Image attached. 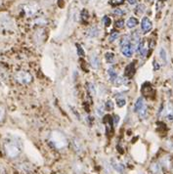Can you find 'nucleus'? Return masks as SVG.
Instances as JSON below:
<instances>
[{"mask_svg": "<svg viewBox=\"0 0 173 174\" xmlns=\"http://www.w3.org/2000/svg\"><path fill=\"white\" fill-rule=\"evenodd\" d=\"M49 142L52 144L54 148L58 150H63L65 148H67V146L69 144L68 139L65 136V134L59 130H54L51 132L49 136Z\"/></svg>", "mask_w": 173, "mask_h": 174, "instance_id": "f257e3e1", "label": "nucleus"}, {"mask_svg": "<svg viewBox=\"0 0 173 174\" xmlns=\"http://www.w3.org/2000/svg\"><path fill=\"white\" fill-rule=\"evenodd\" d=\"M4 151H5V154L8 158H16L21 154L22 148L18 142L11 140L4 143Z\"/></svg>", "mask_w": 173, "mask_h": 174, "instance_id": "f03ea898", "label": "nucleus"}, {"mask_svg": "<svg viewBox=\"0 0 173 174\" xmlns=\"http://www.w3.org/2000/svg\"><path fill=\"white\" fill-rule=\"evenodd\" d=\"M120 51L126 58L132 57L133 53L135 52V49L131 44L129 35H124L122 38H121V40H120Z\"/></svg>", "mask_w": 173, "mask_h": 174, "instance_id": "7ed1b4c3", "label": "nucleus"}, {"mask_svg": "<svg viewBox=\"0 0 173 174\" xmlns=\"http://www.w3.org/2000/svg\"><path fill=\"white\" fill-rule=\"evenodd\" d=\"M15 80L20 83V84H30L32 81V76L29 73V72H26V70H19L15 73Z\"/></svg>", "mask_w": 173, "mask_h": 174, "instance_id": "20e7f679", "label": "nucleus"}, {"mask_svg": "<svg viewBox=\"0 0 173 174\" xmlns=\"http://www.w3.org/2000/svg\"><path fill=\"white\" fill-rule=\"evenodd\" d=\"M24 11L27 17H32L37 13V11H38V6H37L36 3L26 4V5L24 7Z\"/></svg>", "mask_w": 173, "mask_h": 174, "instance_id": "39448f33", "label": "nucleus"}, {"mask_svg": "<svg viewBox=\"0 0 173 174\" xmlns=\"http://www.w3.org/2000/svg\"><path fill=\"white\" fill-rule=\"evenodd\" d=\"M89 62H90V66L92 67V69H98L101 66V61L99 56H98L96 53H91L89 56Z\"/></svg>", "mask_w": 173, "mask_h": 174, "instance_id": "423d86ee", "label": "nucleus"}, {"mask_svg": "<svg viewBox=\"0 0 173 174\" xmlns=\"http://www.w3.org/2000/svg\"><path fill=\"white\" fill-rule=\"evenodd\" d=\"M152 27H153V25H152V22L150 21V19L147 17H144L141 22V29H142L143 32L144 34H147V32L151 31Z\"/></svg>", "mask_w": 173, "mask_h": 174, "instance_id": "0eeeda50", "label": "nucleus"}, {"mask_svg": "<svg viewBox=\"0 0 173 174\" xmlns=\"http://www.w3.org/2000/svg\"><path fill=\"white\" fill-rule=\"evenodd\" d=\"M18 169L23 174H29L32 171V166L29 162H23L18 165Z\"/></svg>", "mask_w": 173, "mask_h": 174, "instance_id": "6e6552de", "label": "nucleus"}, {"mask_svg": "<svg viewBox=\"0 0 173 174\" xmlns=\"http://www.w3.org/2000/svg\"><path fill=\"white\" fill-rule=\"evenodd\" d=\"M72 172L74 174H83L84 172V165L80 162H74L72 165Z\"/></svg>", "mask_w": 173, "mask_h": 174, "instance_id": "1a4fd4ad", "label": "nucleus"}, {"mask_svg": "<svg viewBox=\"0 0 173 174\" xmlns=\"http://www.w3.org/2000/svg\"><path fill=\"white\" fill-rule=\"evenodd\" d=\"M72 148L74 150V152L77 154H81L83 152V145L81 141H79L78 139L74 138L72 140Z\"/></svg>", "mask_w": 173, "mask_h": 174, "instance_id": "9d476101", "label": "nucleus"}, {"mask_svg": "<svg viewBox=\"0 0 173 174\" xmlns=\"http://www.w3.org/2000/svg\"><path fill=\"white\" fill-rule=\"evenodd\" d=\"M138 52L141 55V57L144 58L145 56L147 55V52H148V45H147V42L145 40H141L139 44V47H138Z\"/></svg>", "mask_w": 173, "mask_h": 174, "instance_id": "9b49d317", "label": "nucleus"}, {"mask_svg": "<svg viewBox=\"0 0 173 174\" xmlns=\"http://www.w3.org/2000/svg\"><path fill=\"white\" fill-rule=\"evenodd\" d=\"M99 29L97 27H91L90 29H88L86 31V36L88 38H95L98 35H99Z\"/></svg>", "mask_w": 173, "mask_h": 174, "instance_id": "f8f14e48", "label": "nucleus"}, {"mask_svg": "<svg viewBox=\"0 0 173 174\" xmlns=\"http://www.w3.org/2000/svg\"><path fill=\"white\" fill-rule=\"evenodd\" d=\"M146 107V104H145V101H144V99L142 98V97H140V98H138L137 99V101H136V103H135V106H134V111L137 112L141 111L142 109H144V108Z\"/></svg>", "mask_w": 173, "mask_h": 174, "instance_id": "ddd939ff", "label": "nucleus"}, {"mask_svg": "<svg viewBox=\"0 0 173 174\" xmlns=\"http://www.w3.org/2000/svg\"><path fill=\"white\" fill-rule=\"evenodd\" d=\"M161 168L162 166L158 162H153L150 165V170L153 174H161Z\"/></svg>", "mask_w": 173, "mask_h": 174, "instance_id": "4468645a", "label": "nucleus"}, {"mask_svg": "<svg viewBox=\"0 0 173 174\" xmlns=\"http://www.w3.org/2000/svg\"><path fill=\"white\" fill-rule=\"evenodd\" d=\"M160 58L161 60V62L163 63V65L166 66L168 64V56H167V52L166 50L163 48V47H161V48L160 49Z\"/></svg>", "mask_w": 173, "mask_h": 174, "instance_id": "2eb2a0df", "label": "nucleus"}, {"mask_svg": "<svg viewBox=\"0 0 173 174\" xmlns=\"http://www.w3.org/2000/svg\"><path fill=\"white\" fill-rule=\"evenodd\" d=\"M160 163L162 167H165L167 169H170V167H171V159L169 157H167V156L161 158Z\"/></svg>", "mask_w": 173, "mask_h": 174, "instance_id": "dca6fc26", "label": "nucleus"}, {"mask_svg": "<svg viewBox=\"0 0 173 174\" xmlns=\"http://www.w3.org/2000/svg\"><path fill=\"white\" fill-rule=\"evenodd\" d=\"M111 165H113V167H114V169L116 171V172H118L119 174H123L124 173V166L122 165V164H121L120 162H113V163H111Z\"/></svg>", "mask_w": 173, "mask_h": 174, "instance_id": "f3484780", "label": "nucleus"}, {"mask_svg": "<svg viewBox=\"0 0 173 174\" xmlns=\"http://www.w3.org/2000/svg\"><path fill=\"white\" fill-rule=\"evenodd\" d=\"M107 72H108V74H109L110 80L114 83L115 81V79L118 77V73H116V72H115V69L114 68H110V69H108Z\"/></svg>", "mask_w": 173, "mask_h": 174, "instance_id": "a211bd4d", "label": "nucleus"}, {"mask_svg": "<svg viewBox=\"0 0 173 174\" xmlns=\"http://www.w3.org/2000/svg\"><path fill=\"white\" fill-rule=\"evenodd\" d=\"M137 25H138V21H137V19L134 17L129 18L127 22H126V26H127L128 29H134Z\"/></svg>", "mask_w": 173, "mask_h": 174, "instance_id": "6ab92c4d", "label": "nucleus"}, {"mask_svg": "<svg viewBox=\"0 0 173 174\" xmlns=\"http://www.w3.org/2000/svg\"><path fill=\"white\" fill-rule=\"evenodd\" d=\"M165 115L168 120H173V106L168 105L165 109Z\"/></svg>", "mask_w": 173, "mask_h": 174, "instance_id": "aec40b11", "label": "nucleus"}, {"mask_svg": "<svg viewBox=\"0 0 173 174\" xmlns=\"http://www.w3.org/2000/svg\"><path fill=\"white\" fill-rule=\"evenodd\" d=\"M115 97H116V106L119 107V108L124 107L125 104H126V100L123 98V96L119 97V96H118V95H115Z\"/></svg>", "mask_w": 173, "mask_h": 174, "instance_id": "412c9836", "label": "nucleus"}, {"mask_svg": "<svg viewBox=\"0 0 173 174\" xmlns=\"http://www.w3.org/2000/svg\"><path fill=\"white\" fill-rule=\"evenodd\" d=\"M105 58H106V61L109 64H114V62H115V54L114 53H111V52L106 53Z\"/></svg>", "mask_w": 173, "mask_h": 174, "instance_id": "4be33fe9", "label": "nucleus"}, {"mask_svg": "<svg viewBox=\"0 0 173 174\" xmlns=\"http://www.w3.org/2000/svg\"><path fill=\"white\" fill-rule=\"evenodd\" d=\"M87 88H88V91H89V93H90L91 96L96 95L97 89H96V87H95L94 84H93V83H87Z\"/></svg>", "mask_w": 173, "mask_h": 174, "instance_id": "5701e85b", "label": "nucleus"}, {"mask_svg": "<svg viewBox=\"0 0 173 174\" xmlns=\"http://www.w3.org/2000/svg\"><path fill=\"white\" fill-rule=\"evenodd\" d=\"M125 83H126L125 78L121 77V76H118V78L115 79V81L114 82V84L115 86H121V85H123V84H125Z\"/></svg>", "mask_w": 173, "mask_h": 174, "instance_id": "b1692460", "label": "nucleus"}, {"mask_svg": "<svg viewBox=\"0 0 173 174\" xmlns=\"http://www.w3.org/2000/svg\"><path fill=\"white\" fill-rule=\"evenodd\" d=\"M6 115V109L3 105H0V122H1Z\"/></svg>", "mask_w": 173, "mask_h": 174, "instance_id": "393cba45", "label": "nucleus"}, {"mask_svg": "<svg viewBox=\"0 0 173 174\" xmlns=\"http://www.w3.org/2000/svg\"><path fill=\"white\" fill-rule=\"evenodd\" d=\"M137 15H142V14L145 12V6L143 4H139V5L136 7V10H135Z\"/></svg>", "mask_w": 173, "mask_h": 174, "instance_id": "a878e982", "label": "nucleus"}, {"mask_svg": "<svg viewBox=\"0 0 173 174\" xmlns=\"http://www.w3.org/2000/svg\"><path fill=\"white\" fill-rule=\"evenodd\" d=\"M118 36H119V34L118 31H113L111 34V35H110V41H115V40H116L118 38Z\"/></svg>", "mask_w": 173, "mask_h": 174, "instance_id": "bb28decb", "label": "nucleus"}, {"mask_svg": "<svg viewBox=\"0 0 173 174\" xmlns=\"http://www.w3.org/2000/svg\"><path fill=\"white\" fill-rule=\"evenodd\" d=\"M76 50H77L78 56H80V57H84V56H85V52H84V50L82 49V47L79 44H76Z\"/></svg>", "mask_w": 173, "mask_h": 174, "instance_id": "cd10ccee", "label": "nucleus"}, {"mask_svg": "<svg viewBox=\"0 0 173 174\" xmlns=\"http://www.w3.org/2000/svg\"><path fill=\"white\" fill-rule=\"evenodd\" d=\"M115 27H118V29H122V27H124V21L123 20H118L116 21L115 23Z\"/></svg>", "mask_w": 173, "mask_h": 174, "instance_id": "c85d7f7f", "label": "nucleus"}, {"mask_svg": "<svg viewBox=\"0 0 173 174\" xmlns=\"http://www.w3.org/2000/svg\"><path fill=\"white\" fill-rule=\"evenodd\" d=\"M114 14L116 16H122L125 14V12L122 10V9H119V8H116L114 10Z\"/></svg>", "mask_w": 173, "mask_h": 174, "instance_id": "c756f323", "label": "nucleus"}, {"mask_svg": "<svg viewBox=\"0 0 173 174\" xmlns=\"http://www.w3.org/2000/svg\"><path fill=\"white\" fill-rule=\"evenodd\" d=\"M106 109L108 110V111H111L114 109V103L111 102V101H107L106 102Z\"/></svg>", "mask_w": 173, "mask_h": 174, "instance_id": "7c9ffc66", "label": "nucleus"}, {"mask_svg": "<svg viewBox=\"0 0 173 174\" xmlns=\"http://www.w3.org/2000/svg\"><path fill=\"white\" fill-rule=\"evenodd\" d=\"M97 115L98 116H103V115H104V107L100 106L97 108Z\"/></svg>", "mask_w": 173, "mask_h": 174, "instance_id": "2f4dec72", "label": "nucleus"}, {"mask_svg": "<svg viewBox=\"0 0 173 174\" xmlns=\"http://www.w3.org/2000/svg\"><path fill=\"white\" fill-rule=\"evenodd\" d=\"M103 22H104V23H105L106 27H109V26L111 25V19L108 17V16H106L104 19H103Z\"/></svg>", "mask_w": 173, "mask_h": 174, "instance_id": "473e14b6", "label": "nucleus"}, {"mask_svg": "<svg viewBox=\"0 0 173 174\" xmlns=\"http://www.w3.org/2000/svg\"><path fill=\"white\" fill-rule=\"evenodd\" d=\"M118 121H119V116L118 115H115L114 116V124L116 125L118 123Z\"/></svg>", "mask_w": 173, "mask_h": 174, "instance_id": "72a5a7b5", "label": "nucleus"}, {"mask_svg": "<svg viewBox=\"0 0 173 174\" xmlns=\"http://www.w3.org/2000/svg\"><path fill=\"white\" fill-rule=\"evenodd\" d=\"M136 0H128V3L131 4V5H134V4H136Z\"/></svg>", "mask_w": 173, "mask_h": 174, "instance_id": "f704fd0d", "label": "nucleus"}, {"mask_svg": "<svg viewBox=\"0 0 173 174\" xmlns=\"http://www.w3.org/2000/svg\"><path fill=\"white\" fill-rule=\"evenodd\" d=\"M121 1H122V0H113V2H114V3H115V4L120 3Z\"/></svg>", "mask_w": 173, "mask_h": 174, "instance_id": "c9c22d12", "label": "nucleus"}, {"mask_svg": "<svg viewBox=\"0 0 173 174\" xmlns=\"http://www.w3.org/2000/svg\"><path fill=\"white\" fill-rule=\"evenodd\" d=\"M0 174H4V168L0 166Z\"/></svg>", "mask_w": 173, "mask_h": 174, "instance_id": "e433bc0d", "label": "nucleus"}]
</instances>
